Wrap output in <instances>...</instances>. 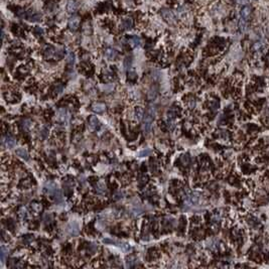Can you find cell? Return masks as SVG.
<instances>
[{
  "label": "cell",
  "instance_id": "1",
  "mask_svg": "<svg viewBox=\"0 0 269 269\" xmlns=\"http://www.w3.org/2000/svg\"><path fill=\"white\" fill-rule=\"evenodd\" d=\"M154 116H155V108L150 106L147 109V112H146V114H145L144 119H143V125H142V127H143L144 132H146V133L150 132V130L152 128V123H153Z\"/></svg>",
  "mask_w": 269,
  "mask_h": 269
},
{
  "label": "cell",
  "instance_id": "2",
  "mask_svg": "<svg viewBox=\"0 0 269 269\" xmlns=\"http://www.w3.org/2000/svg\"><path fill=\"white\" fill-rule=\"evenodd\" d=\"M65 55L63 48H57L55 47H48L44 51V57L47 59H61Z\"/></svg>",
  "mask_w": 269,
  "mask_h": 269
},
{
  "label": "cell",
  "instance_id": "3",
  "mask_svg": "<svg viewBox=\"0 0 269 269\" xmlns=\"http://www.w3.org/2000/svg\"><path fill=\"white\" fill-rule=\"evenodd\" d=\"M160 14L164 20L167 21L168 23L174 24L175 22L178 21V16H176V14H174V11H171L168 8H162L160 11Z\"/></svg>",
  "mask_w": 269,
  "mask_h": 269
},
{
  "label": "cell",
  "instance_id": "4",
  "mask_svg": "<svg viewBox=\"0 0 269 269\" xmlns=\"http://www.w3.org/2000/svg\"><path fill=\"white\" fill-rule=\"evenodd\" d=\"M45 191H47L48 195H53L56 199L61 198V194L59 190V187H57V184L53 183H47V186H45Z\"/></svg>",
  "mask_w": 269,
  "mask_h": 269
},
{
  "label": "cell",
  "instance_id": "5",
  "mask_svg": "<svg viewBox=\"0 0 269 269\" xmlns=\"http://www.w3.org/2000/svg\"><path fill=\"white\" fill-rule=\"evenodd\" d=\"M57 121H60L61 123H68L69 120H70V113H69V111L67 109L61 108L57 111Z\"/></svg>",
  "mask_w": 269,
  "mask_h": 269
},
{
  "label": "cell",
  "instance_id": "6",
  "mask_svg": "<svg viewBox=\"0 0 269 269\" xmlns=\"http://www.w3.org/2000/svg\"><path fill=\"white\" fill-rule=\"evenodd\" d=\"M133 27V20L131 17H124L120 21V28L122 30H130Z\"/></svg>",
  "mask_w": 269,
  "mask_h": 269
},
{
  "label": "cell",
  "instance_id": "7",
  "mask_svg": "<svg viewBox=\"0 0 269 269\" xmlns=\"http://www.w3.org/2000/svg\"><path fill=\"white\" fill-rule=\"evenodd\" d=\"M66 8L70 14H74L79 10V3L76 0H68Z\"/></svg>",
  "mask_w": 269,
  "mask_h": 269
},
{
  "label": "cell",
  "instance_id": "8",
  "mask_svg": "<svg viewBox=\"0 0 269 269\" xmlns=\"http://www.w3.org/2000/svg\"><path fill=\"white\" fill-rule=\"evenodd\" d=\"M27 13V16H28V20L32 21V22H40L41 20V15L40 13H37L36 11H34L32 9H29L26 11Z\"/></svg>",
  "mask_w": 269,
  "mask_h": 269
},
{
  "label": "cell",
  "instance_id": "9",
  "mask_svg": "<svg viewBox=\"0 0 269 269\" xmlns=\"http://www.w3.org/2000/svg\"><path fill=\"white\" fill-rule=\"evenodd\" d=\"M68 24H69V28H70V30H72V32H76L80 26V18L77 17V16L71 17Z\"/></svg>",
  "mask_w": 269,
  "mask_h": 269
},
{
  "label": "cell",
  "instance_id": "10",
  "mask_svg": "<svg viewBox=\"0 0 269 269\" xmlns=\"http://www.w3.org/2000/svg\"><path fill=\"white\" fill-rule=\"evenodd\" d=\"M67 231H68V233L70 234V235H72V236H76V235H78V234H79V231H80L78 224H77L76 222L70 223V224H69V226H68V228H67Z\"/></svg>",
  "mask_w": 269,
  "mask_h": 269
},
{
  "label": "cell",
  "instance_id": "11",
  "mask_svg": "<svg viewBox=\"0 0 269 269\" xmlns=\"http://www.w3.org/2000/svg\"><path fill=\"white\" fill-rule=\"evenodd\" d=\"M251 13H252L251 7L250 6H244L240 11V16H241V18L248 20V19L250 18V16H251Z\"/></svg>",
  "mask_w": 269,
  "mask_h": 269
},
{
  "label": "cell",
  "instance_id": "12",
  "mask_svg": "<svg viewBox=\"0 0 269 269\" xmlns=\"http://www.w3.org/2000/svg\"><path fill=\"white\" fill-rule=\"evenodd\" d=\"M128 43L132 48H139L141 45V38L137 36H132L128 38Z\"/></svg>",
  "mask_w": 269,
  "mask_h": 269
},
{
  "label": "cell",
  "instance_id": "13",
  "mask_svg": "<svg viewBox=\"0 0 269 269\" xmlns=\"http://www.w3.org/2000/svg\"><path fill=\"white\" fill-rule=\"evenodd\" d=\"M134 118L137 121H141L144 118V108L141 106H137L134 110Z\"/></svg>",
  "mask_w": 269,
  "mask_h": 269
},
{
  "label": "cell",
  "instance_id": "14",
  "mask_svg": "<svg viewBox=\"0 0 269 269\" xmlns=\"http://www.w3.org/2000/svg\"><path fill=\"white\" fill-rule=\"evenodd\" d=\"M118 56V53L116 49H114L112 48H108L105 49V57H107L108 60L112 61V60H115Z\"/></svg>",
  "mask_w": 269,
  "mask_h": 269
},
{
  "label": "cell",
  "instance_id": "15",
  "mask_svg": "<svg viewBox=\"0 0 269 269\" xmlns=\"http://www.w3.org/2000/svg\"><path fill=\"white\" fill-rule=\"evenodd\" d=\"M15 154H16L18 157H20V158L24 159V160H27L29 158V155H28L27 150H26V149L23 148V147L17 148L16 150H15Z\"/></svg>",
  "mask_w": 269,
  "mask_h": 269
},
{
  "label": "cell",
  "instance_id": "16",
  "mask_svg": "<svg viewBox=\"0 0 269 269\" xmlns=\"http://www.w3.org/2000/svg\"><path fill=\"white\" fill-rule=\"evenodd\" d=\"M3 143H4L8 148H14L16 142H15V139L12 136L7 135L5 137H3Z\"/></svg>",
  "mask_w": 269,
  "mask_h": 269
},
{
  "label": "cell",
  "instance_id": "17",
  "mask_svg": "<svg viewBox=\"0 0 269 269\" xmlns=\"http://www.w3.org/2000/svg\"><path fill=\"white\" fill-rule=\"evenodd\" d=\"M89 123H90L91 128L94 129V130H97L100 127V124H101L100 121H99V119L96 116H92L90 118V120H89Z\"/></svg>",
  "mask_w": 269,
  "mask_h": 269
},
{
  "label": "cell",
  "instance_id": "18",
  "mask_svg": "<svg viewBox=\"0 0 269 269\" xmlns=\"http://www.w3.org/2000/svg\"><path fill=\"white\" fill-rule=\"evenodd\" d=\"M105 109L106 107L104 104H102V103H95V104L92 106V110L96 113H103L105 111Z\"/></svg>",
  "mask_w": 269,
  "mask_h": 269
},
{
  "label": "cell",
  "instance_id": "19",
  "mask_svg": "<svg viewBox=\"0 0 269 269\" xmlns=\"http://www.w3.org/2000/svg\"><path fill=\"white\" fill-rule=\"evenodd\" d=\"M96 193L98 195H104L106 193V184L103 182H99L96 184Z\"/></svg>",
  "mask_w": 269,
  "mask_h": 269
},
{
  "label": "cell",
  "instance_id": "20",
  "mask_svg": "<svg viewBox=\"0 0 269 269\" xmlns=\"http://www.w3.org/2000/svg\"><path fill=\"white\" fill-rule=\"evenodd\" d=\"M248 20H246V19H243V18H240L239 20V29L241 32H246V30H247L248 28Z\"/></svg>",
  "mask_w": 269,
  "mask_h": 269
},
{
  "label": "cell",
  "instance_id": "21",
  "mask_svg": "<svg viewBox=\"0 0 269 269\" xmlns=\"http://www.w3.org/2000/svg\"><path fill=\"white\" fill-rule=\"evenodd\" d=\"M21 127L24 131H28L32 127V121L28 120V119H24V120L21 121Z\"/></svg>",
  "mask_w": 269,
  "mask_h": 269
},
{
  "label": "cell",
  "instance_id": "22",
  "mask_svg": "<svg viewBox=\"0 0 269 269\" xmlns=\"http://www.w3.org/2000/svg\"><path fill=\"white\" fill-rule=\"evenodd\" d=\"M199 199H200L199 195H198V194H195V193L191 194V195H189V202H190L191 204H194V205L199 202Z\"/></svg>",
  "mask_w": 269,
  "mask_h": 269
},
{
  "label": "cell",
  "instance_id": "23",
  "mask_svg": "<svg viewBox=\"0 0 269 269\" xmlns=\"http://www.w3.org/2000/svg\"><path fill=\"white\" fill-rule=\"evenodd\" d=\"M180 162H182L183 165H189V163H190V156L187 154H183L182 157H180Z\"/></svg>",
  "mask_w": 269,
  "mask_h": 269
},
{
  "label": "cell",
  "instance_id": "24",
  "mask_svg": "<svg viewBox=\"0 0 269 269\" xmlns=\"http://www.w3.org/2000/svg\"><path fill=\"white\" fill-rule=\"evenodd\" d=\"M75 60H76V57H75V55L73 53H70L68 55V57H67V61H68V64H70V65H73L75 63Z\"/></svg>",
  "mask_w": 269,
  "mask_h": 269
},
{
  "label": "cell",
  "instance_id": "25",
  "mask_svg": "<svg viewBox=\"0 0 269 269\" xmlns=\"http://www.w3.org/2000/svg\"><path fill=\"white\" fill-rule=\"evenodd\" d=\"M19 216L22 219L26 218V216H27V210H26V208H24V207L20 208V210H19Z\"/></svg>",
  "mask_w": 269,
  "mask_h": 269
},
{
  "label": "cell",
  "instance_id": "26",
  "mask_svg": "<svg viewBox=\"0 0 269 269\" xmlns=\"http://www.w3.org/2000/svg\"><path fill=\"white\" fill-rule=\"evenodd\" d=\"M156 90L155 89H150L149 90V92H148V98L150 99V100H153V99H155V97H156Z\"/></svg>",
  "mask_w": 269,
  "mask_h": 269
},
{
  "label": "cell",
  "instance_id": "27",
  "mask_svg": "<svg viewBox=\"0 0 269 269\" xmlns=\"http://www.w3.org/2000/svg\"><path fill=\"white\" fill-rule=\"evenodd\" d=\"M63 90H64V86L61 85V84H57L56 87H55V91H56V93H57V94H61V92H63Z\"/></svg>",
  "mask_w": 269,
  "mask_h": 269
},
{
  "label": "cell",
  "instance_id": "28",
  "mask_svg": "<svg viewBox=\"0 0 269 269\" xmlns=\"http://www.w3.org/2000/svg\"><path fill=\"white\" fill-rule=\"evenodd\" d=\"M33 32H36L37 36H43L44 34V29L40 27V26H36V27L33 28Z\"/></svg>",
  "mask_w": 269,
  "mask_h": 269
},
{
  "label": "cell",
  "instance_id": "29",
  "mask_svg": "<svg viewBox=\"0 0 269 269\" xmlns=\"http://www.w3.org/2000/svg\"><path fill=\"white\" fill-rule=\"evenodd\" d=\"M32 208L33 211H36V212H40V211H41V205L34 203V204H32Z\"/></svg>",
  "mask_w": 269,
  "mask_h": 269
},
{
  "label": "cell",
  "instance_id": "30",
  "mask_svg": "<svg viewBox=\"0 0 269 269\" xmlns=\"http://www.w3.org/2000/svg\"><path fill=\"white\" fill-rule=\"evenodd\" d=\"M5 255H6L5 248H4V246H2V248H1V261H2V263H4V260H5Z\"/></svg>",
  "mask_w": 269,
  "mask_h": 269
},
{
  "label": "cell",
  "instance_id": "31",
  "mask_svg": "<svg viewBox=\"0 0 269 269\" xmlns=\"http://www.w3.org/2000/svg\"><path fill=\"white\" fill-rule=\"evenodd\" d=\"M149 153H150V150H149V149H146V150H143V151H141L140 153H139V156L140 157H144V156H147Z\"/></svg>",
  "mask_w": 269,
  "mask_h": 269
},
{
  "label": "cell",
  "instance_id": "32",
  "mask_svg": "<svg viewBox=\"0 0 269 269\" xmlns=\"http://www.w3.org/2000/svg\"><path fill=\"white\" fill-rule=\"evenodd\" d=\"M133 260H134V259H133V258H131V257H130V258H128V259H127V261H126V263H127L126 265H127L128 267H132L133 265H134V264H133V263H134V261H133Z\"/></svg>",
  "mask_w": 269,
  "mask_h": 269
},
{
  "label": "cell",
  "instance_id": "33",
  "mask_svg": "<svg viewBox=\"0 0 269 269\" xmlns=\"http://www.w3.org/2000/svg\"><path fill=\"white\" fill-rule=\"evenodd\" d=\"M128 78L130 79V80H134V79H136V74L134 72H129L128 73Z\"/></svg>",
  "mask_w": 269,
  "mask_h": 269
},
{
  "label": "cell",
  "instance_id": "34",
  "mask_svg": "<svg viewBox=\"0 0 269 269\" xmlns=\"http://www.w3.org/2000/svg\"><path fill=\"white\" fill-rule=\"evenodd\" d=\"M113 86L112 85H108V86H105V87H103V90H104L105 92H110L111 90L113 89Z\"/></svg>",
  "mask_w": 269,
  "mask_h": 269
},
{
  "label": "cell",
  "instance_id": "35",
  "mask_svg": "<svg viewBox=\"0 0 269 269\" xmlns=\"http://www.w3.org/2000/svg\"><path fill=\"white\" fill-rule=\"evenodd\" d=\"M41 134H43L44 137H47V135H48V128L47 127H44V129L41 130Z\"/></svg>",
  "mask_w": 269,
  "mask_h": 269
},
{
  "label": "cell",
  "instance_id": "36",
  "mask_svg": "<svg viewBox=\"0 0 269 269\" xmlns=\"http://www.w3.org/2000/svg\"><path fill=\"white\" fill-rule=\"evenodd\" d=\"M261 48H262V44H261V43H259V41H258V43H256V44H254V48H255V49H260Z\"/></svg>",
  "mask_w": 269,
  "mask_h": 269
},
{
  "label": "cell",
  "instance_id": "37",
  "mask_svg": "<svg viewBox=\"0 0 269 269\" xmlns=\"http://www.w3.org/2000/svg\"><path fill=\"white\" fill-rule=\"evenodd\" d=\"M130 64H131V61H129V59H126V60H125V63H124L126 69H127L128 67H130Z\"/></svg>",
  "mask_w": 269,
  "mask_h": 269
},
{
  "label": "cell",
  "instance_id": "38",
  "mask_svg": "<svg viewBox=\"0 0 269 269\" xmlns=\"http://www.w3.org/2000/svg\"><path fill=\"white\" fill-rule=\"evenodd\" d=\"M236 1L239 3V4H245V3H247V0H236Z\"/></svg>",
  "mask_w": 269,
  "mask_h": 269
},
{
  "label": "cell",
  "instance_id": "39",
  "mask_svg": "<svg viewBox=\"0 0 269 269\" xmlns=\"http://www.w3.org/2000/svg\"><path fill=\"white\" fill-rule=\"evenodd\" d=\"M251 1H256V0H251Z\"/></svg>",
  "mask_w": 269,
  "mask_h": 269
}]
</instances>
